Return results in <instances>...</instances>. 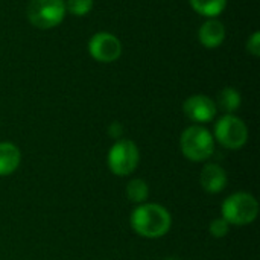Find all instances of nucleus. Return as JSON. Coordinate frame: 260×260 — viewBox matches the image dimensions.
Wrapping results in <instances>:
<instances>
[{
    "label": "nucleus",
    "mask_w": 260,
    "mask_h": 260,
    "mask_svg": "<svg viewBox=\"0 0 260 260\" xmlns=\"http://www.w3.org/2000/svg\"><path fill=\"white\" fill-rule=\"evenodd\" d=\"M172 225L171 213L166 207L154 203L139 204L131 213L133 230L145 239L163 238Z\"/></svg>",
    "instance_id": "1"
},
{
    "label": "nucleus",
    "mask_w": 260,
    "mask_h": 260,
    "mask_svg": "<svg viewBox=\"0 0 260 260\" xmlns=\"http://www.w3.org/2000/svg\"><path fill=\"white\" fill-rule=\"evenodd\" d=\"M222 218L229 222V225L244 227L256 221L259 213L257 200L247 192H238L230 195L221 207Z\"/></svg>",
    "instance_id": "2"
},
{
    "label": "nucleus",
    "mask_w": 260,
    "mask_h": 260,
    "mask_svg": "<svg viewBox=\"0 0 260 260\" xmlns=\"http://www.w3.org/2000/svg\"><path fill=\"white\" fill-rule=\"evenodd\" d=\"M183 155L190 161H204L212 157L215 151V139L212 133L200 125L186 128L180 139Z\"/></svg>",
    "instance_id": "3"
},
{
    "label": "nucleus",
    "mask_w": 260,
    "mask_h": 260,
    "mask_svg": "<svg viewBox=\"0 0 260 260\" xmlns=\"http://www.w3.org/2000/svg\"><path fill=\"white\" fill-rule=\"evenodd\" d=\"M64 0H30L27 5V20L38 29H52L62 23L66 17Z\"/></svg>",
    "instance_id": "4"
},
{
    "label": "nucleus",
    "mask_w": 260,
    "mask_h": 260,
    "mask_svg": "<svg viewBox=\"0 0 260 260\" xmlns=\"http://www.w3.org/2000/svg\"><path fill=\"white\" fill-rule=\"evenodd\" d=\"M140 161V152L137 145L129 139L117 140L108 152V168L117 177H126L133 174Z\"/></svg>",
    "instance_id": "5"
},
{
    "label": "nucleus",
    "mask_w": 260,
    "mask_h": 260,
    "mask_svg": "<svg viewBox=\"0 0 260 260\" xmlns=\"http://www.w3.org/2000/svg\"><path fill=\"white\" fill-rule=\"evenodd\" d=\"M213 139L227 149H241L248 140V128L238 116L225 114L216 122Z\"/></svg>",
    "instance_id": "6"
},
{
    "label": "nucleus",
    "mask_w": 260,
    "mask_h": 260,
    "mask_svg": "<svg viewBox=\"0 0 260 260\" xmlns=\"http://www.w3.org/2000/svg\"><path fill=\"white\" fill-rule=\"evenodd\" d=\"M88 52L98 62H114L122 55V43L111 32H96L88 41Z\"/></svg>",
    "instance_id": "7"
},
{
    "label": "nucleus",
    "mask_w": 260,
    "mask_h": 260,
    "mask_svg": "<svg viewBox=\"0 0 260 260\" xmlns=\"http://www.w3.org/2000/svg\"><path fill=\"white\" fill-rule=\"evenodd\" d=\"M183 111L187 119L195 123L212 122L216 116V104L206 94H193L187 98L183 104Z\"/></svg>",
    "instance_id": "8"
},
{
    "label": "nucleus",
    "mask_w": 260,
    "mask_h": 260,
    "mask_svg": "<svg viewBox=\"0 0 260 260\" xmlns=\"http://www.w3.org/2000/svg\"><path fill=\"white\" fill-rule=\"evenodd\" d=\"M203 189L209 193H219L227 186V172L216 163H207L200 175Z\"/></svg>",
    "instance_id": "9"
},
{
    "label": "nucleus",
    "mask_w": 260,
    "mask_h": 260,
    "mask_svg": "<svg viewBox=\"0 0 260 260\" xmlns=\"http://www.w3.org/2000/svg\"><path fill=\"white\" fill-rule=\"evenodd\" d=\"M200 43L207 49L219 47L225 40V26L216 18L206 20L198 30Z\"/></svg>",
    "instance_id": "10"
},
{
    "label": "nucleus",
    "mask_w": 260,
    "mask_h": 260,
    "mask_svg": "<svg viewBox=\"0 0 260 260\" xmlns=\"http://www.w3.org/2000/svg\"><path fill=\"white\" fill-rule=\"evenodd\" d=\"M21 161L20 149L9 142L0 143V177L11 175L17 171Z\"/></svg>",
    "instance_id": "11"
},
{
    "label": "nucleus",
    "mask_w": 260,
    "mask_h": 260,
    "mask_svg": "<svg viewBox=\"0 0 260 260\" xmlns=\"http://www.w3.org/2000/svg\"><path fill=\"white\" fill-rule=\"evenodd\" d=\"M189 2L195 12L207 18H215L221 15L227 6V0H189Z\"/></svg>",
    "instance_id": "12"
},
{
    "label": "nucleus",
    "mask_w": 260,
    "mask_h": 260,
    "mask_svg": "<svg viewBox=\"0 0 260 260\" xmlns=\"http://www.w3.org/2000/svg\"><path fill=\"white\" fill-rule=\"evenodd\" d=\"M241 102H242L241 93H239L236 88H233V87H225V88L221 90L219 94H218V105H219V108H222L227 114H232V113H235L236 110H239Z\"/></svg>",
    "instance_id": "13"
},
{
    "label": "nucleus",
    "mask_w": 260,
    "mask_h": 260,
    "mask_svg": "<svg viewBox=\"0 0 260 260\" xmlns=\"http://www.w3.org/2000/svg\"><path fill=\"white\" fill-rule=\"evenodd\" d=\"M126 197L131 203L143 204L149 197V187H148L146 181H143L140 178L131 180L126 186Z\"/></svg>",
    "instance_id": "14"
},
{
    "label": "nucleus",
    "mask_w": 260,
    "mask_h": 260,
    "mask_svg": "<svg viewBox=\"0 0 260 260\" xmlns=\"http://www.w3.org/2000/svg\"><path fill=\"white\" fill-rule=\"evenodd\" d=\"M93 9V0H67L66 11L76 17H84Z\"/></svg>",
    "instance_id": "15"
},
{
    "label": "nucleus",
    "mask_w": 260,
    "mask_h": 260,
    "mask_svg": "<svg viewBox=\"0 0 260 260\" xmlns=\"http://www.w3.org/2000/svg\"><path fill=\"white\" fill-rule=\"evenodd\" d=\"M229 230H230V225L229 222L224 219V218H218L215 221L210 222L209 225V232L213 238L216 239H221V238H225L229 235Z\"/></svg>",
    "instance_id": "16"
},
{
    "label": "nucleus",
    "mask_w": 260,
    "mask_h": 260,
    "mask_svg": "<svg viewBox=\"0 0 260 260\" xmlns=\"http://www.w3.org/2000/svg\"><path fill=\"white\" fill-rule=\"evenodd\" d=\"M247 50L253 55V56H259L260 55V32L259 30H256V32H253V35L248 38V41H247Z\"/></svg>",
    "instance_id": "17"
},
{
    "label": "nucleus",
    "mask_w": 260,
    "mask_h": 260,
    "mask_svg": "<svg viewBox=\"0 0 260 260\" xmlns=\"http://www.w3.org/2000/svg\"><path fill=\"white\" fill-rule=\"evenodd\" d=\"M122 133H123V126H122L119 122H113V123L108 126V134H110V137H113V139H119V137L122 136Z\"/></svg>",
    "instance_id": "18"
},
{
    "label": "nucleus",
    "mask_w": 260,
    "mask_h": 260,
    "mask_svg": "<svg viewBox=\"0 0 260 260\" xmlns=\"http://www.w3.org/2000/svg\"><path fill=\"white\" fill-rule=\"evenodd\" d=\"M166 260H177V259H166Z\"/></svg>",
    "instance_id": "19"
}]
</instances>
